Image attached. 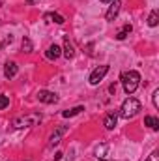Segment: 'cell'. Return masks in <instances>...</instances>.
<instances>
[{"label":"cell","mask_w":159,"mask_h":161,"mask_svg":"<svg viewBox=\"0 0 159 161\" xmlns=\"http://www.w3.org/2000/svg\"><path fill=\"white\" fill-rule=\"evenodd\" d=\"M122 84H123V90H125V94H133L137 88H139V84H140V75L137 73V71H123L122 73Z\"/></svg>","instance_id":"obj_1"},{"label":"cell","mask_w":159,"mask_h":161,"mask_svg":"<svg viewBox=\"0 0 159 161\" xmlns=\"http://www.w3.org/2000/svg\"><path fill=\"white\" fill-rule=\"evenodd\" d=\"M139 111H140V101L135 99V97H127V99L122 103L120 116L125 118V120H129V118H133L135 114H139Z\"/></svg>","instance_id":"obj_2"},{"label":"cell","mask_w":159,"mask_h":161,"mask_svg":"<svg viewBox=\"0 0 159 161\" xmlns=\"http://www.w3.org/2000/svg\"><path fill=\"white\" fill-rule=\"evenodd\" d=\"M38 122H41V116H40V114H32V116L15 118L11 124H13V127H28V125H36Z\"/></svg>","instance_id":"obj_3"},{"label":"cell","mask_w":159,"mask_h":161,"mask_svg":"<svg viewBox=\"0 0 159 161\" xmlns=\"http://www.w3.org/2000/svg\"><path fill=\"white\" fill-rule=\"evenodd\" d=\"M107 73H109V66H99V68H96V69L92 71V75H90V84H99Z\"/></svg>","instance_id":"obj_4"},{"label":"cell","mask_w":159,"mask_h":161,"mask_svg":"<svg viewBox=\"0 0 159 161\" xmlns=\"http://www.w3.org/2000/svg\"><path fill=\"white\" fill-rule=\"evenodd\" d=\"M38 99H40L41 103H56L58 96L54 92H49V90H40L38 92Z\"/></svg>","instance_id":"obj_5"},{"label":"cell","mask_w":159,"mask_h":161,"mask_svg":"<svg viewBox=\"0 0 159 161\" xmlns=\"http://www.w3.org/2000/svg\"><path fill=\"white\" fill-rule=\"evenodd\" d=\"M120 6H122V2H120V0H112V4H111L109 11H107V15H105V19H107V21H114V19H116V15H118V11H120Z\"/></svg>","instance_id":"obj_6"},{"label":"cell","mask_w":159,"mask_h":161,"mask_svg":"<svg viewBox=\"0 0 159 161\" xmlns=\"http://www.w3.org/2000/svg\"><path fill=\"white\" fill-rule=\"evenodd\" d=\"M60 54H62V49L54 43V45H51L49 49H47V53H45V56L49 58V60H56V58H60Z\"/></svg>","instance_id":"obj_7"},{"label":"cell","mask_w":159,"mask_h":161,"mask_svg":"<svg viewBox=\"0 0 159 161\" xmlns=\"http://www.w3.org/2000/svg\"><path fill=\"white\" fill-rule=\"evenodd\" d=\"M66 133V127H58L52 135H51V141H49V146L52 148V146H56V144H60V139H62V135Z\"/></svg>","instance_id":"obj_8"},{"label":"cell","mask_w":159,"mask_h":161,"mask_svg":"<svg viewBox=\"0 0 159 161\" xmlns=\"http://www.w3.org/2000/svg\"><path fill=\"white\" fill-rule=\"evenodd\" d=\"M73 54H75L73 43L69 41V38H68V36H66V38H64V56H66V58H73Z\"/></svg>","instance_id":"obj_9"},{"label":"cell","mask_w":159,"mask_h":161,"mask_svg":"<svg viewBox=\"0 0 159 161\" xmlns=\"http://www.w3.org/2000/svg\"><path fill=\"white\" fill-rule=\"evenodd\" d=\"M4 75H6L8 79H13V77L17 75V64H15V62H8L6 68H4Z\"/></svg>","instance_id":"obj_10"},{"label":"cell","mask_w":159,"mask_h":161,"mask_svg":"<svg viewBox=\"0 0 159 161\" xmlns=\"http://www.w3.org/2000/svg\"><path fill=\"white\" fill-rule=\"evenodd\" d=\"M116 120H118L116 113H109V114L105 116L103 124H105V127H107V129H114V125H116Z\"/></svg>","instance_id":"obj_11"},{"label":"cell","mask_w":159,"mask_h":161,"mask_svg":"<svg viewBox=\"0 0 159 161\" xmlns=\"http://www.w3.org/2000/svg\"><path fill=\"white\" fill-rule=\"evenodd\" d=\"M144 124H146V125H150V127H152V129H156V131L159 129V120L156 118V116H146V118H144Z\"/></svg>","instance_id":"obj_12"},{"label":"cell","mask_w":159,"mask_h":161,"mask_svg":"<svg viewBox=\"0 0 159 161\" xmlns=\"http://www.w3.org/2000/svg\"><path fill=\"white\" fill-rule=\"evenodd\" d=\"M129 32H131V25H123V28L116 34V40H125L129 36Z\"/></svg>","instance_id":"obj_13"},{"label":"cell","mask_w":159,"mask_h":161,"mask_svg":"<svg viewBox=\"0 0 159 161\" xmlns=\"http://www.w3.org/2000/svg\"><path fill=\"white\" fill-rule=\"evenodd\" d=\"M80 111H84V109L79 105V107H73V109H69V111H64V113H62V116H64V118H71V116L79 114Z\"/></svg>","instance_id":"obj_14"},{"label":"cell","mask_w":159,"mask_h":161,"mask_svg":"<svg viewBox=\"0 0 159 161\" xmlns=\"http://www.w3.org/2000/svg\"><path fill=\"white\" fill-rule=\"evenodd\" d=\"M45 19H52L56 25H62V23L66 21V19H64L62 15H58V13H47V15H45Z\"/></svg>","instance_id":"obj_15"},{"label":"cell","mask_w":159,"mask_h":161,"mask_svg":"<svg viewBox=\"0 0 159 161\" xmlns=\"http://www.w3.org/2000/svg\"><path fill=\"white\" fill-rule=\"evenodd\" d=\"M157 23H159V13L157 11H152L150 17H148V25L150 26H157Z\"/></svg>","instance_id":"obj_16"},{"label":"cell","mask_w":159,"mask_h":161,"mask_svg":"<svg viewBox=\"0 0 159 161\" xmlns=\"http://www.w3.org/2000/svg\"><path fill=\"white\" fill-rule=\"evenodd\" d=\"M23 51H25V53H32V41L28 40V38L23 40Z\"/></svg>","instance_id":"obj_17"},{"label":"cell","mask_w":159,"mask_h":161,"mask_svg":"<svg viewBox=\"0 0 159 161\" xmlns=\"http://www.w3.org/2000/svg\"><path fill=\"white\" fill-rule=\"evenodd\" d=\"M8 105H9V97L2 94V96H0V109H6Z\"/></svg>","instance_id":"obj_18"},{"label":"cell","mask_w":159,"mask_h":161,"mask_svg":"<svg viewBox=\"0 0 159 161\" xmlns=\"http://www.w3.org/2000/svg\"><path fill=\"white\" fill-rule=\"evenodd\" d=\"M152 99H154V107H156V109H159V90H156V92H154Z\"/></svg>","instance_id":"obj_19"},{"label":"cell","mask_w":159,"mask_h":161,"mask_svg":"<svg viewBox=\"0 0 159 161\" xmlns=\"http://www.w3.org/2000/svg\"><path fill=\"white\" fill-rule=\"evenodd\" d=\"M146 161H157V152H154V154H152V156H150Z\"/></svg>","instance_id":"obj_20"},{"label":"cell","mask_w":159,"mask_h":161,"mask_svg":"<svg viewBox=\"0 0 159 161\" xmlns=\"http://www.w3.org/2000/svg\"><path fill=\"white\" fill-rule=\"evenodd\" d=\"M109 92L114 94V92H116V84H111V86H109Z\"/></svg>","instance_id":"obj_21"},{"label":"cell","mask_w":159,"mask_h":161,"mask_svg":"<svg viewBox=\"0 0 159 161\" xmlns=\"http://www.w3.org/2000/svg\"><path fill=\"white\" fill-rule=\"evenodd\" d=\"M97 161H111V159H103V158H101V159H97Z\"/></svg>","instance_id":"obj_22"},{"label":"cell","mask_w":159,"mask_h":161,"mask_svg":"<svg viewBox=\"0 0 159 161\" xmlns=\"http://www.w3.org/2000/svg\"><path fill=\"white\" fill-rule=\"evenodd\" d=\"M103 2H112V0H103Z\"/></svg>","instance_id":"obj_23"}]
</instances>
